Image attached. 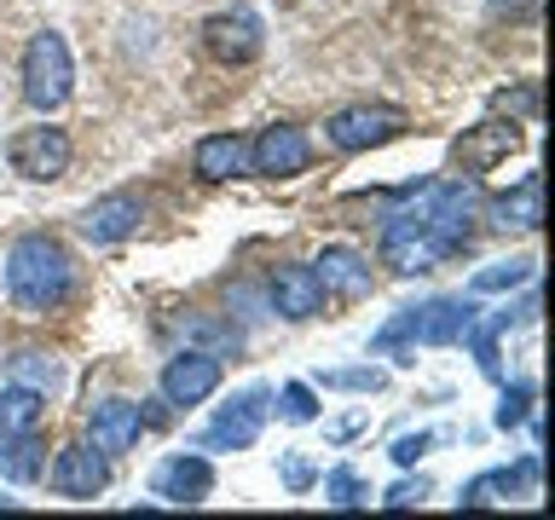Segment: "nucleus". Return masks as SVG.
I'll list each match as a JSON object with an SVG mask.
<instances>
[{"label":"nucleus","mask_w":555,"mask_h":520,"mask_svg":"<svg viewBox=\"0 0 555 520\" xmlns=\"http://www.w3.org/2000/svg\"><path fill=\"white\" fill-rule=\"evenodd\" d=\"M7 295L24 312H35V318L59 312L76 295V260H69V249L47 232H24L7 249Z\"/></svg>","instance_id":"nucleus-1"},{"label":"nucleus","mask_w":555,"mask_h":520,"mask_svg":"<svg viewBox=\"0 0 555 520\" xmlns=\"http://www.w3.org/2000/svg\"><path fill=\"white\" fill-rule=\"evenodd\" d=\"M468 318H480L475 301H463V295H440V301H423V307H405L399 318H388L376 329V353H399V347H451L463 341Z\"/></svg>","instance_id":"nucleus-2"},{"label":"nucleus","mask_w":555,"mask_h":520,"mask_svg":"<svg viewBox=\"0 0 555 520\" xmlns=\"http://www.w3.org/2000/svg\"><path fill=\"white\" fill-rule=\"evenodd\" d=\"M69 93H76V58H69L59 29H41L24 52V104L52 116L69 104Z\"/></svg>","instance_id":"nucleus-3"},{"label":"nucleus","mask_w":555,"mask_h":520,"mask_svg":"<svg viewBox=\"0 0 555 520\" xmlns=\"http://www.w3.org/2000/svg\"><path fill=\"white\" fill-rule=\"evenodd\" d=\"M267 411H272V388H260V381L243 388V393H232L215 411V422L203 428L197 451H249L260 440V428H267Z\"/></svg>","instance_id":"nucleus-4"},{"label":"nucleus","mask_w":555,"mask_h":520,"mask_svg":"<svg viewBox=\"0 0 555 520\" xmlns=\"http://www.w3.org/2000/svg\"><path fill=\"white\" fill-rule=\"evenodd\" d=\"M69 156H76L69 133H64V128H47V121H41V128L12 133V145H7L12 173H24V180H35V185L64 180V173H69Z\"/></svg>","instance_id":"nucleus-5"},{"label":"nucleus","mask_w":555,"mask_h":520,"mask_svg":"<svg viewBox=\"0 0 555 520\" xmlns=\"http://www.w3.org/2000/svg\"><path fill=\"white\" fill-rule=\"evenodd\" d=\"M393 133H405V110L393 104H353V110H336L324 121V139L336 151H371V145H388Z\"/></svg>","instance_id":"nucleus-6"},{"label":"nucleus","mask_w":555,"mask_h":520,"mask_svg":"<svg viewBox=\"0 0 555 520\" xmlns=\"http://www.w3.org/2000/svg\"><path fill=\"white\" fill-rule=\"evenodd\" d=\"M203 47H208V58L215 64H255L260 58V47H267V29H260V12L249 6H232V12H215L203 24Z\"/></svg>","instance_id":"nucleus-7"},{"label":"nucleus","mask_w":555,"mask_h":520,"mask_svg":"<svg viewBox=\"0 0 555 520\" xmlns=\"http://www.w3.org/2000/svg\"><path fill=\"white\" fill-rule=\"evenodd\" d=\"M220 359L215 353H197V347H185V353H173L163 364V405L173 411H191V405H203L208 393L220 388Z\"/></svg>","instance_id":"nucleus-8"},{"label":"nucleus","mask_w":555,"mask_h":520,"mask_svg":"<svg viewBox=\"0 0 555 520\" xmlns=\"http://www.w3.org/2000/svg\"><path fill=\"white\" fill-rule=\"evenodd\" d=\"M307 162H312V145L289 121L260 128V139L249 145V173H267V180H295V173H307Z\"/></svg>","instance_id":"nucleus-9"},{"label":"nucleus","mask_w":555,"mask_h":520,"mask_svg":"<svg viewBox=\"0 0 555 520\" xmlns=\"http://www.w3.org/2000/svg\"><path fill=\"white\" fill-rule=\"evenodd\" d=\"M151 492L163 503H173V509H197V503L215 492V463H208L203 451H173V457L156 468Z\"/></svg>","instance_id":"nucleus-10"},{"label":"nucleus","mask_w":555,"mask_h":520,"mask_svg":"<svg viewBox=\"0 0 555 520\" xmlns=\"http://www.w3.org/2000/svg\"><path fill=\"white\" fill-rule=\"evenodd\" d=\"M111 485V457L99 445H64L52 457V492L69 497V503H87Z\"/></svg>","instance_id":"nucleus-11"},{"label":"nucleus","mask_w":555,"mask_h":520,"mask_svg":"<svg viewBox=\"0 0 555 520\" xmlns=\"http://www.w3.org/2000/svg\"><path fill=\"white\" fill-rule=\"evenodd\" d=\"M312 277H319V289L336 295V301H364V295L376 289L371 260H364L359 249H347V243H330V249H319V260H312Z\"/></svg>","instance_id":"nucleus-12"},{"label":"nucleus","mask_w":555,"mask_h":520,"mask_svg":"<svg viewBox=\"0 0 555 520\" xmlns=\"http://www.w3.org/2000/svg\"><path fill=\"white\" fill-rule=\"evenodd\" d=\"M139 220H145V203H139L133 191H111V197L87 203V214H81V237L104 249V243L133 237V232H139Z\"/></svg>","instance_id":"nucleus-13"},{"label":"nucleus","mask_w":555,"mask_h":520,"mask_svg":"<svg viewBox=\"0 0 555 520\" xmlns=\"http://www.w3.org/2000/svg\"><path fill=\"white\" fill-rule=\"evenodd\" d=\"M272 312L278 318H289V324H301V318H319V307H324V289H319V277H312V266H272Z\"/></svg>","instance_id":"nucleus-14"},{"label":"nucleus","mask_w":555,"mask_h":520,"mask_svg":"<svg viewBox=\"0 0 555 520\" xmlns=\"http://www.w3.org/2000/svg\"><path fill=\"white\" fill-rule=\"evenodd\" d=\"M538 480H544V457L532 451V457H520L515 468H492V474H480L457 503H463V509H486V503H498V497H532Z\"/></svg>","instance_id":"nucleus-15"},{"label":"nucleus","mask_w":555,"mask_h":520,"mask_svg":"<svg viewBox=\"0 0 555 520\" xmlns=\"http://www.w3.org/2000/svg\"><path fill=\"white\" fill-rule=\"evenodd\" d=\"M87 428H93V445L104 451V457H121V451L139 445L145 416H139L133 399H104V405H93V416H87Z\"/></svg>","instance_id":"nucleus-16"},{"label":"nucleus","mask_w":555,"mask_h":520,"mask_svg":"<svg viewBox=\"0 0 555 520\" xmlns=\"http://www.w3.org/2000/svg\"><path fill=\"white\" fill-rule=\"evenodd\" d=\"M168 336L185 341V347H197V353H215V359H232L237 341H243L237 324L215 318V312H180V318H168Z\"/></svg>","instance_id":"nucleus-17"},{"label":"nucleus","mask_w":555,"mask_h":520,"mask_svg":"<svg viewBox=\"0 0 555 520\" xmlns=\"http://www.w3.org/2000/svg\"><path fill=\"white\" fill-rule=\"evenodd\" d=\"M191 168L203 173V180H243L249 173V145H243L237 133H208L197 151H191Z\"/></svg>","instance_id":"nucleus-18"},{"label":"nucleus","mask_w":555,"mask_h":520,"mask_svg":"<svg viewBox=\"0 0 555 520\" xmlns=\"http://www.w3.org/2000/svg\"><path fill=\"white\" fill-rule=\"evenodd\" d=\"M492 225H503V232H538L544 225V180L538 173H527L515 191H503V197L492 203Z\"/></svg>","instance_id":"nucleus-19"},{"label":"nucleus","mask_w":555,"mask_h":520,"mask_svg":"<svg viewBox=\"0 0 555 520\" xmlns=\"http://www.w3.org/2000/svg\"><path fill=\"white\" fill-rule=\"evenodd\" d=\"M0 474L12 485H35L47 474V451H41V428L29 433H0Z\"/></svg>","instance_id":"nucleus-20"},{"label":"nucleus","mask_w":555,"mask_h":520,"mask_svg":"<svg viewBox=\"0 0 555 520\" xmlns=\"http://www.w3.org/2000/svg\"><path fill=\"white\" fill-rule=\"evenodd\" d=\"M515 145H520V128H515V121H486L480 133H463V139H457V156H463L468 173H480V168H492L498 156H509Z\"/></svg>","instance_id":"nucleus-21"},{"label":"nucleus","mask_w":555,"mask_h":520,"mask_svg":"<svg viewBox=\"0 0 555 520\" xmlns=\"http://www.w3.org/2000/svg\"><path fill=\"white\" fill-rule=\"evenodd\" d=\"M7 376L35 388V393H59L64 388V364L52 353H41V347H17V353L7 359Z\"/></svg>","instance_id":"nucleus-22"},{"label":"nucleus","mask_w":555,"mask_h":520,"mask_svg":"<svg viewBox=\"0 0 555 520\" xmlns=\"http://www.w3.org/2000/svg\"><path fill=\"white\" fill-rule=\"evenodd\" d=\"M41 416H47V393L24 388V381L0 388V433H29V428H41Z\"/></svg>","instance_id":"nucleus-23"},{"label":"nucleus","mask_w":555,"mask_h":520,"mask_svg":"<svg viewBox=\"0 0 555 520\" xmlns=\"http://www.w3.org/2000/svg\"><path fill=\"white\" fill-rule=\"evenodd\" d=\"M538 277V260H492V266H480L468 277V295H509V289H527Z\"/></svg>","instance_id":"nucleus-24"},{"label":"nucleus","mask_w":555,"mask_h":520,"mask_svg":"<svg viewBox=\"0 0 555 520\" xmlns=\"http://www.w3.org/2000/svg\"><path fill=\"white\" fill-rule=\"evenodd\" d=\"M319 388H341V393H382L388 388V376L376 370V364H353V370H324Z\"/></svg>","instance_id":"nucleus-25"},{"label":"nucleus","mask_w":555,"mask_h":520,"mask_svg":"<svg viewBox=\"0 0 555 520\" xmlns=\"http://www.w3.org/2000/svg\"><path fill=\"white\" fill-rule=\"evenodd\" d=\"M532 399H538V388H532V381H515V388H503V399H498V416H492V422H498L503 433H509V428H520V422L532 416Z\"/></svg>","instance_id":"nucleus-26"},{"label":"nucleus","mask_w":555,"mask_h":520,"mask_svg":"<svg viewBox=\"0 0 555 520\" xmlns=\"http://www.w3.org/2000/svg\"><path fill=\"white\" fill-rule=\"evenodd\" d=\"M324 497L336 503V509H359V503L371 497V492H364V480L341 463V468H330V474H324Z\"/></svg>","instance_id":"nucleus-27"},{"label":"nucleus","mask_w":555,"mask_h":520,"mask_svg":"<svg viewBox=\"0 0 555 520\" xmlns=\"http://www.w3.org/2000/svg\"><path fill=\"white\" fill-rule=\"evenodd\" d=\"M278 416H284V422H312V416H319V399H312L307 381H284V388H278Z\"/></svg>","instance_id":"nucleus-28"},{"label":"nucleus","mask_w":555,"mask_h":520,"mask_svg":"<svg viewBox=\"0 0 555 520\" xmlns=\"http://www.w3.org/2000/svg\"><path fill=\"white\" fill-rule=\"evenodd\" d=\"M498 110H515V116H538V87H503V93H498Z\"/></svg>","instance_id":"nucleus-29"},{"label":"nucleus","mask_w":555,"mask_h":520,"mask_svg":"<svg viewBox=\"0 0 555 520\" xmlns=\"http://www.w3.org/2000/svg\"><path fill=\"white\" fill-rule=\"evenodd\" d=\"M428 445H434V433H399V440H393V463H399V468H411Z\"/></svg>","instance_id":"nucleus-30"},{"label":"nucleus","mask_w":555,"mask_h":520,"mask_svg":"<svg viewBox=\"0 0 555 520\" xmlns=\"http://www.w3.org/2000/svg\"><path fill=\"white\" fill-rule=\"evenodd\" d=\"M278 474H284V485H289V492H307V485L319 480V468H312L307 457H284V468H278Z\"/></svg>","instance_id":"nucleus-31"},{"label":"nucleus","mask_w":555,"mask_h":520,"mask_svg":"<svg viewBox=\"0 0 555 520\" xmlns=\"http://www.w3.org/2000/svg\"><path fill=\"white\" fill-rule=\"evenodd\" d=\"M423 497H428V480H399L382 503H388V509H411V503H423Z\"/></svg>","instance_id":"nucleus-32"},{"label":"nucleus","mask_w":555,"mask_h":520,"mask_svg":"<svg viewBox=\"0 0 555 520\" xmlns=\"http://www.w3.org/2000/svg\"><path fill=\"white\" fill-rule=\"evenodd\" d=\"M538 6H544V0H492V17H509V24H520V17H538Z\"/></svg>","instance_id":"nucleus-33"}]
</instances>
